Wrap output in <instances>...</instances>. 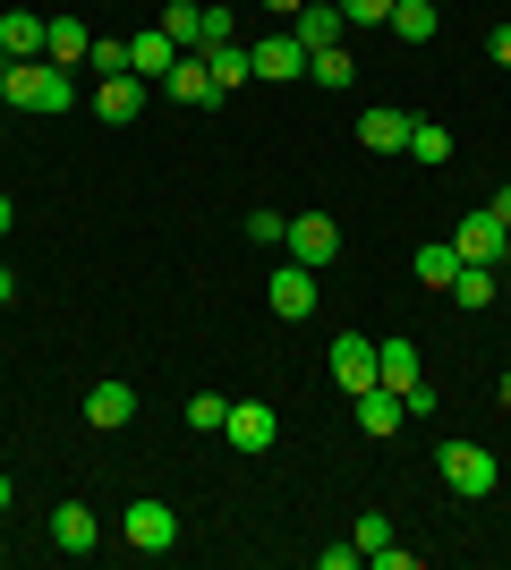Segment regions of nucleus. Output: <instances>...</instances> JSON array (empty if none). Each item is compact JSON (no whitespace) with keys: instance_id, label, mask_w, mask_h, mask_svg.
<instances>
[{"instance_id":"obj_1","label":"nucleus","mask_w":511,"mask_h":570,"mask_svg":"<svg viewBox=\"0 0 511 570\" xmlns=\"http://www.w3.org/2000/svg\"><path fill=\"white\" fill-rule=\"evenodd\" d=\"M69 102H77V86H69V69H60V60H9V111L60 119Z\"/></svg>"},{"instance_id":"obj_2","label":"nucleus","mask_w":511,"mask_h":570,"mask_svg":"<svg viewBox=\"0 0 511 570\" xmlns=\"http://www.w3.org/2000/svg\"><path fill=\"white\" fill-rule=\"evenodd\" d=\"M443 485H452L461 502H487L494 485H503V469H494L487 443H443Z\"/></svg>"},{"instance_id":"obj_3","label":"nucleus","mask_w":511,"mask_h":570,"mask_svg":"<svg viewBox=\"0 0 511 570\" xmlns=\"http://www.w3.org/2000/svg\"><path fill=\"white\" fill-rule=\"evenodd\" d=\"M120 546L146 553V562L170 553V546H179V511H170V502H128V511H120Z\"/></svg>"},{"instance_id":"obj_4","label":"nucleus","mask_w":511,"mask_h":570,"mask_svg":"<svg viewBox=\"0 0 511 570\" xmlns=\"http://www.w3.org/2000/svg\"><path fill=\"white\" fill-rule=\"evenodd\" d=\"M452 256L461 264H494V273H511V230L494 214H461V230H452Z\"/></svg>"},{"instance_id":"obj_5","label":"nucleus","mask_w":511,"mask_h":570,"mask_svg":"<svg viewBox=\"0 0 511 570\" xmlns=\"http://www.w3.org/2000/svg\"><path fill=\"white\" fill-rule=\"evenodd\" d=\"M282 247H291V264H307V273H324V264L341 256V222H333V214H298Z\"/></svg>"},{"instance_id":"obj_6","label":"nucleus","mask_w":511,"mask_h":570,"mask_svg":"<svg viewBox=\"0 0 511 570\" xmlns=\"http://www.w3.org/2000/svg\"><path fill=\"white\" fill-rule=\"evenodd\" d=\"M273 434H282V417H273L265 401H230V417H222V443H230V452H273Z\"/></svg>"},{"instance_id":"obj_7","label":"nucleus","mask_w":511,"mask_h":570,"mask_svg":"<svg viewBox=\"0 0 511 570\" xmlns=\"http://www.w3.org/2000/svg\"><path fill=\"white\" fill-rule=\"evenodd\" d=\"M163 95L179 102V111H196V102H222V86H214V69H205V51H179L163 69Z\"/></svg>"},{"instance_id":"obj_8","label":"nucleus","mask_w":511,"mask_h":570,"mask_svg":"<svg viewBox=\"0 0 511 570\" xmlns=\"http://www.w3.org/2000/svg\"><path fill=\"white\" fill-rule=\"evenodd\" d=\"M265 307L282 315V324H298V315H316V273H307V264H282V273L265 282Z\"/></svg>"},{"instance_id":"obj_9","label":"nucleus","mask_w":511,"mask_h":570,"mask_svg":"<svg viewBox=\"0 0 511 570\" xmlns=\"http://www.w3.org/2000/svg\"><path fill=\"white\" fill-rule=\"evenodd\" d=\"M247 60H256V77H265V86L307 77V43H298V35H256V43H247Z\"/></svg>"},{"instance_id":"obj_10","label":"nucleus","mask_w":511,"mask_h":570,"mask_svg":"<svg viewBox=\"0 0 511 570\" xmlns=\"http://www.w3.org/2000/svg\"><path fill=\"white\" fill-rule=\"evenodd\" d=\"M375 383H392V392L410 401L417 383H426V366H417V341H375Z\"/></svg>"},{"instance_id":"obj_11","label":"nucleus","mask_w":511,"mask_h":570,"mask_svg":"<svg viewBox=\"0 0 511 570\" xmlns=\"http://www.w3.org/2000/svg\"><path fill=\"white\" fill-rule=\"evenodd\" d=\"M350 409H358V434H375V443H384V434H401V417H410L392 383H366V392H358Z\"/></svg>"},{"instance_id":"obj_12","label":"nucleus","mask_w":511,"mask_h":570,"mask_svg":"<svg viewBox=\"0 0 511 570\" xmlns=\"http://www.w3.org/2000/svg\"><path fill=\"white\" fill-rule=\"evenodd\" d=\"M333 383H341V392H350V401H358L366 383H375V341H366V333L333 341Z\"/></svg>"},{"instance_id":"obj_13","label":"nucleus","mask_w":511,"mask_h":570,"mask_svg":"<svg viewBox=\"0 0 511 570\" xmlns=\"http://www.w3.org/2000/svg\"><path fill=\"white\" fill-rule=\"evenodd\" d=\"M51 546H60V553H95L102 546V520L86 511V502H60V511H51Z\"/></svg>"},{"instance_id":"obj_14","label":"nucleus","mask_w":511,"mask_h":570,"mask_svg":"<svg viewBox=\"0 0 511 570\" xmlns=\"http://www.w3.org/2000/svg\"><path fill=\"white\" fill-rule=\"evenodd\" d=\"M128 417H137V392H128L120 375H111V383H95V392H86V426H102V434H120Z\"/></svg>"},{"instance_id":"obj_15","label":"nucleus","mask_w":511,"mask_h":570,"mask_svg":"<svg viewBox=\"0 0 511 570\" xmlns=\"http://www.w3.org/2000/svg\"><path fill=\"white\" fill-rule=\"evenodd\" d=\"M95 111L102 119H111V128H128V119H137V111H146V77H102V86H95Z\"/></svg>"},{"instance_id":"obj_16","label":"nucleus","mask_w":511,"mask_h":570,"mask_svg":"<svg viewBox=\"0 0 511 570\" xmlns=\"http://www.w3.org/2000/svg\"><path fill=\"white\" fill-rule=\"evenodd\" d=\"M291 35H298V43H307V51H333L341 35H350V18H341V0H307Z\"/></svg>"},{"instance_id":"obj_17","label":"nucleus","mask_w":511,"mask_h":570,"mask_svg":"<svg viewBox=\"0 0 511 570\" xmlns=\"http://www.w3.org/2000/svg\"><path fill=\"white\" fill-rule=\"evenodd\" d=\"M358 145L366 154H410V111H358Z\"/></svg>"},{"instance_id":"obj_18","label":"nucleus","mask_w":511,"mask_h":570,"mask_svg":"<svg viewBox=\"0 0 511 570\" xmlns=\"http://www.w3.org/2000/svg\"><path fill=\"white\" fill-rule=\"evenodd\" d=\"M179 60V43H170L163 26H146V35H128V77H154L163 86V69Z\"/></svg>"},{"instance_id":"obj_19","label":"nucleus","mask_w":511,"mask_h":570,"mask_svg":"<svg viewBox=\"0 0 511 570\" xmlns=\"http://www.w3.org/2000/svg\"><path fill=\"white\" fill-rule=\"evenodd\" d=\"M95 51V35H86V18H43V60H60V69H77Z\"/></svg>"},{"instance_id":"obj_20","label":"nucleus","mask_w":511,"mask_h":570,"mask_svg":"<svg viewBox=\"0 0 511 570\" xmlns=\"http://www.w3.org/2000/svg\"><path fill=\"white\" fill-rule=\"evenodd\" d=\"M0 51H9V60H43V18H35V9H9V18H0Z\"/></svg>"},{"instance_id":"obj_21","label":"nucleus","mask_w":511,"mask_h":570,"mask_svg":"<svg viewBox=\"0 0 511 570\" xmlns=\"http://www.w3.org/2000/svg\"><path fill=\"white\" fill-rule=\"evenodd\" d=\"M384 26L401 35V43H435V26H443V18H435V0H392V18H384Z\"/></svg>"},{"instance_id":"obj_22","label":"nucleus","mask_w":511,"mask_h":570,"mask_svg":"<svg viewBox=\"0 0 511 570\" xmlns=\"http://www.w3.org/2000/svg\"><path fill=\"white\" fill-rule=\"evenodd\" d=\"M307 77H316L324 95H350V86H358V60H350V51H307Z\"/></svg>"},{"instance_id":"obj_23","label":"nucleus","mask_w":511,"mask_h":570,"mask_svg":"<svg viewBox=\"0 0 511 570\" xmlns=\"http://www.w3.org/2000/svg\"><path fill=\"white\" fill-rule=\"evenodd\" d=\"M410 163H426V170L452 163V128L443 119H410Z\"/></svg>"},{"instance_id":"obj_24","label":"nucleus","mask_w":511,"mask_h":570,"mask_svg":"<svg viewBox=\"0 0 511 570\" xmlns=\"http://www.w3.org/2000/svg\"><path fill=\"white\" fill-rule=\"evenodd\" d=\"M205 69H214L222 95H239L247 77H256V60H247V43H214V51H205Z\"/></svg>"},{"instance_id":"obj_25","label":"nucleus","mask_w":511,"mask_h":570,"mask_svg":"<svg viewBox=\"0 0 511 570\" xmlns=\"http://www.w3.org/2000/svg\"><path fill=\"white\" fill-rule=\"evenodd\" d=\"M426 289H452L461 282V256H452V238H435V247H417V264H410Z\"/></svg>"},{"instance_id":"obj_26","label":"nucleus","mask_w":511,"mask_h":570,"mask_svg":"<svg viewBox=\"0 0 511 570\" xmlns=\"http://www.w3.org/2000/svg\"><path fill=\"white\" fill-rule=\"evenodd\" d=\"M494 289H503V282H494V264H461V282H452V298H461V307L478 315V307H494Z\"/></svg>"},{"instance_id":"obj_27","label":"nucleus","mask_w":511,"mask_h":570,"mask_svg":"<svg viewBox=\"0 0 511 570\" xmlns=\"http://www.w3.org/2000/svg\"><path fill=\"white\" fill-rule=\"evenodd\" d=\"M214 43H239V9H230V0H214V9L196 18V51H214Z\"/></svg>"},{"instance_id":"obj_28","label":"nucleus","mask_w":511,"mask_h":570,"mask_svg":"<svg viewBox=\"0 0 511 570\" xmlns=\"http://www.w3.org/2000/svg\"><path fill=\"white\" fill-rule=\"evenodd\" d=\"M196 18H205L196 0H163V18H154V26H163V35H170L179 51H196Z\"/></svg>"},{"instance_id":"obj_29","label":"nucleus","mask_w":511,"mask_h":570,"mask_svg":"<svg viewBox=\"0 0 511 570\" xmlns=\"http://www.w3.org/2000/svg\"><path fill=\"white\" fill-rule=\"evenodd\" d=\"M247 238H256V247H282V238H291V214H273V205H256V214H247Z\"/></svg>"},{"instance_id":"obj_30","label":"nucleus","mask_w":511,"mask_h":570,"mask_svg":"<svg viewBox=\"0 0 511 570\" xmlns=\"http://www.w3.org/2000/svg\"><path fill=\"white\" fill-rule=\"evenodd\" d=\"M222 417H230V401H222V392H196V401H188V426H196V434H222Z\"/></svg>"},{"instance_id":"obj_31","label":"nucleus","mask_w":511,"mask_h":570,"mask_svg":"<svg viewBox=\"0 0 511 570\" xmlns=\"http://www.w3.org/2000/svg\"><path fill=\"white\" fill-rule=\"evenodd\" d=\"M392 546V520L384 511H358V553H384Z\"/></svg>"},{"instance_id":"obj_32","label":"nucleus","mask_w":511,"mask_h":570,"mask_svg":"<svg viewBox=\"0 0 511 570\" xmlns=\"http://www.w3.org/2000/svg\"><path fill=\"white\" fill-rule=\"evenodd\" d=\"M341 18H350V26H384L392 0H341Z\"/></svg>"},{"instance_id":"obj_33","label":"nucleus","mask_w":511,"mask_h":570,"mask_svg":"<svg viewBox=\"0 0 511 570\" xmlns=\"http://www.w3.org/2000/svg\"><path fill=\"white\" fill-rule=\"evenodd\" d=\"M86 60H95L102 77H120V69H128V43H95V51H86Z\"/></svg>"},{"instance_id":"obj_34","label":"nucleus","mask_w":511,"mask_h":570,"mask_svg":"<svg viewBox=\"0 0 511 570\" xmlns=\"http://www.w3.org/2000/svg\"><path fill=\"white\" fill-rule=\"evenodd\" d=\"M487 214H494V222L511 230V188H494V205H487Z\"/></svg>"},{"instance_id":"obj_35","label":"nucleus","mask_w":511,"mask_h":570,"mask_svg":"<svg viewBox=\"0 0 511 570\" xmlns=\"http://www.w3.org/2000/svg\"><path fill=\"white\" fill-rule=\"evenodd\" d=\"M494 60H503V69H511V26H494Z\"/></svg>"},{"instance_id":"obj_36","label":"nucleus","mask_w":511,"mask_h":570,"mask_svg":"<svg viewBox=\"0 0 511 570\" xmlns=\"http://www.w3.org/2000/svg\"><path fill=\"white\" fill-rule=\"evenodd\" d=\"M265 9H273V18H298V9H307V0H265Z\"/></svg>"},{"instance_id":"obj_37","label":"nucleus","mask_w":511,"mask_h":570,"mask_svg":"<svg viewBox=\"0 0 511 570\" xmlns=\"http://www.w3.org/2000/svg\"><path fill=\"white\" fill-rule=\"evenodd\" d=\"M9 298H18V273H0V307H9Z\"/></svg>"},{"instance_id":"obj_38","label":"nucleus","mask_w":511,"mask_h":570,"mask_svg":"<svg viewBox=\"0 0 511 570\" xmlns=\"http://www.w3.org/2000/svg\"><path fill=\"white\" fill-rule=\"evenodd\" d=\"M0 102H9V51H0Z\"/></svg>"},{"instance_id":"obj_39","label":"nucleus","mask_w":511,"mask_h":570,"mask_svg":"<svg viewBox=\"0 0 511 570\" xmlns=\"http://www.w3.org/2000/svg\"><path fill=\"white\" fill-rule=\"evenodd\" d=\"M0 238H9V196H0Z\"/></svg>"},{"instance_id":"obj_40","label":"nucleus","mask_w":511,"mask_h":570,"mask_svg":"<svg viewBox=\"0 0 511 570\" xmlns=\"http://www.w3.org/2000/svg\"><path fill=\"white\" fill-rule=\"evenodd\" d=\"M0 511H9V476H0Z\"/></svg>"},{"instance_id":"obj_41","label":"nucleus","mask_w":511,"mask_h":570,"mask_svg":"<svg viewBox=\"0 0 511 570\" xmlns=\"http://www.w3.org/2000/svg\"><path fill=\"white\" fill-rule=\"evenodd\" d=\"M0 553H9V537H0Z\"/></svg>"}]
</instances>
